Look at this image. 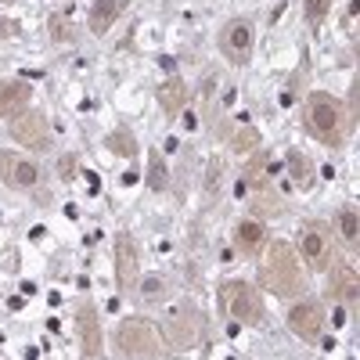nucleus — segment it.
I'll return each mask as SVG.
<instances>
[{
	"label": "nucleus",
	"mask_w": 360,
	"mask_h": 360,
	"mask_svg": "<svg viewBox=\"0 0 360 360\" xmlns=\"http://www.w3.org/2000/svg\"><path fill=\"white\" fill-rule=\"evenodd\" d=\"M339 234H342V242H346L349 249H356V238H360V220H356V209H353V205L339 209Z\"/></svg>",
	"instance_id": "nucleus-22"
},
{
	"label": "nucleus",
	"mask_w": 360,
	"mask_h": 360,
	"mask_svg": "<svg viewBox=\"0 0 360 360\" xmlns=\"http://www.w3.org/2000/svg\"><path fill=\"white\" fill-rule=\"evenodd\" d=\"M108 152H115V155H123V159H134L137 155V137L127 130V127H119V130H112L108 134Z\"/></svg>",
	"instance_id": "nucleus-20"
},
{
	"label": "nucleus",
	"mask_w": 360,
	"mask_h": 360,
	"mask_svg": "<svg viewBox=\"0 0 360 360\" xmlns=\"http://www.w3.org/2000/svg\"><path fill=\"white\" fill-rule=\"evenodd\" d=\"M252 44H256V33L245 18H234L220 29V51L231 65H245L252 58Z\"/></svg>",
	"instance_id": "nucleus-6"
},
{
	"label": "nucleus",
	"mask_w": 360,
	"mask_h": 360,
	"mask_svg": "<svg viewBox=\"0 0 360 360\" xmlns=\"http://www.w3.org/2000/svg\"><path fill=\"white\" fill-rule=\"evenodd\" d=\"M18 33V22H8V18H0V40H8Z\"/></svg>",
	"instance_id": "nucleus-28"
},
{
	"label": "nucleus",
	"mask_w": 360,
	"mask_h": 360,
	"mask_svg": "<svg viewBox=\"0 0 360 360\" xmlns=\"http://www.w3.org/2000/svg\"><path fill=\"white\" fill-rule=\"evenodd\" d=\"M137 266H141V252H137V242L130 231H119L115 234V278H119V288L130 292L137 285Z\"/></svg>",
	"instance_id": "nucleus-10"
},
{
	"label": "nucleus",
	"mask_w": 360,
	"mask_h": 360,
	"mask_svg": "<svg viewBox=\"0 0 360 360\" xmlns=\"http://www.w3.org/2000/svg\"><path fill=\"white\" fill-rule=\"evenodd\" d=\"M76 332H79V349L83 356H101L105 349V332H101V317H98V307L90 303V299H83V303L76 307Z\"/></svg>",
	"instance_id": "nucleus-8"
},
{
	"label": "nucleus",
	"mask_w": 360,
	"mask_h": 360,
	"mask_svg": "<svg viewBox=\"0 0 360 360\" xmlns=\"http://www.w3.org/2000/svg\"><path fill=\"white\" fill-rule=\"evenodd\" d=\"M332 270V292L335 299H342V303H353L356 299V274H353V266L349 263H339V266H328Z\"/></svg>",
	"instance_id": "nucleus-17"
},
{
	"label": "nucleus",
	"mask_w": 360,
	"mask_h": 360,
	"mask_svg": "<svg viewBox=\"0 0 360 360\" xmlns=\"http://www.w3.org/2000/svg\"><path fill=\"white\" fill-rule=\"evenodd\" d=\"M299 252H303V263L310 270H328L332 266L335 238H332V231H328V224H321V220L307 224L303 234H299Z\"/></svg>",
	"instance_id": "nucleus-5"
},
{
	"label": "nucleus",
	"mask_w": 360,
	"mask_h": 360,
	"mask_svg": "<svg viewBox=\"0 0 360 360\" xmlns=\"http://www.w3.org/2000/svg\"><path fill=\"white\" fill-rule=\"evenodd\" d=\"M0 180H4L8 188H37L40 180V166L33 159H22V152H0Z\"/></svg>",
	"instance_id": "nucleus-9"
},
{
	"label": "nucleus",
	"mask_w": 360,
	"mask_h": 360,
	"mask_svg": "<svg viewBox=\"0 0 360 360\" xmlns=\"http://www.w3.org/2000/svg\"><path fill=\"white\" fill-rule=\"evenodd\" d=\"M173 335H176V346H191L195 339H198V317H195V310H180V317L173 321Z\"/></svg>",
	"instance_id": "nucleus-19"
},
{
	"label": "nucleus",
	"mask_w": 360,
	"mask_h": 360,
	"mask_svg": "<svg viewBox=\"0 0 360 360\" xmlns=\"http://www.w3.org/2000/svg\"><path fill=\"white\" fill-rule=\"evenodd\" d=\"M141 295L148 299V303H159V299L166 295V285L159 278H141Z\"/></svg>",
	"instance_id": "nucleus-24"
},
{
	"label": "nucleus",
	"mask_w": 360,
	"mask_h": 360,
	"mask_svg": "<svg viewBox=\"0 0 360 360\" xmlns=\"http://www.w3.org/2000/svg\"><path fill=\"white\" fill-rule=\"evenodd\" d=\"M263 285L274 295H303L307 288V266L299 259V252L288 242H270L266 259H263Z\"/></svg>",
	"instance_id": "nucleus-1"
},
{
	"label": "nucleus",
	"mask_w": 360,
	"mask_h": 360,
	"mask_svg": "<svg viewBox=\"0 0 360 360\" xmlns=\"http://www.w3.org/2000/svg\"><path fill=\"white\" fill-rule=\"evenodd\" d=\"M29 98H33V90H29L25 79H4L0 83V115L15 119L18 112L29 108Z\"/></svg>",
	"instance_id": "nucleus-12"
},
{
	"label": "nucleus",
	"mask_w": 360,
	"mask_h": 360,
	"mask_svg": "<svg viewBox=\"0 0 360 360\" xmlns=\"http://www.w3.org/2000/svg\"><path fill=\"white\" fill-rule=\"evenodd\" d=\"M4 4H11V0H4Z\"/></svg>",
	"instance_id": "nucleus-30"
},
{
	"label": "nucleus",
	"mask_w": 360,
	"mask_h": 360,
	"mask_svg": "<svg viewBox=\"0 0 360 360\" xmlns=\"http://www.w3.org/2000/svg\"><path fill=\"white\" fill-rule=\"evenodd\" d=\"M324 324H328V314H324V303H317V299H303V303H295L288 310V328L307 342H317L324 335Z\"/></svg>",
	"instance_id": "nucleus-7"
},
{
	"label": "nucleus",
	"mask_w": 360,
	"mask_h": 360,
	"mask_svg": "<svg viewBox=\"0 0 360 360\" xmlns=\"http://www.w3.org/2000/svg\"><path fill=\"white\" fill-rule=\"evenodd\" d=\"M303 123H307V130H310L321 144H328V148H342L346 130H349L342 101H339V98H332V94H321V90L307 98Z\"/></svg>",
	"instance_id": "nucleus-2"
},
{
	"label": "nucleus",
	"mask_w": 360,
	"mask_h": 360,
	"mask_svg": "<svg viewBox=\"0 0 360 360\" xmlns=\"http://www.w3.org/2000/svg\"><path fill=\"white\" fill-rule=\"evenodd\" d=\"M148 188L152 191H166L169 188V169H166V159L159 152L148 155Z\"/></svg>",
	"instance_id": "nucleus-21"
},
{
	"label": "nucleus",
	"mask_w": 360,
	"mask_h": 360,
	"mask_svg": "<svg viewBox=\"0 0 360 360\" xmlns=\"http://www.w3.org/2000/svg\"><path fill=\"white\" fill-rule=\"evenodd\" d=\"M285 162H288V176L295 180V188H299V191H310V188L317 184V166H314L303 152H295V148H288Z\"/></svg>",
	"instance_id": "nucleus-14"
},
{
	"label": "nucleus",
	"mask_w": 360,
	"mask_h": 360,
	"mask_svg": "<svg viewBox=\"0 0 360 360\" xmlns=\"http://www.w3.org/2000/svg\"><path fill=\"white\" fill-rule=\"evenodd\" d=\"M123 8H127V0H94V8H90V33H98V37H105L108 29L115 25V18L123 15Z\"/></svg>",
	"instance_id": "nucleus-13"
},
{
	"label": "nucleus",
	"mask_w": 360,
	"mask_h": 360,
	"mask_svg": "<svg viewBox=\"0 0 360 360\" xmlns=\"http://www.w3.org/2000/svg\"><path fill=\"white\" fill-rule=\"evenodd\" d=\"M11 137L22 144V148H33V152H40V148L51 144V130H47V119L40 112H18L11 119Z\"/></svg>",
	"instance_id": "nucleus-11"
},
{
	"label": "nucleus",
	"mask_w": 360,
	"mask_h": 360,
	"mask_svg": "<svg viewBox=\"0 0 360 360\" xmlns=\"http://www.w3.org/2000/svg\"><path fill=\"white\" fill-rule=\"evenodd\" d=\"M159 105H162V112L173 119V115H180V108L188 105V86H184V79H176V76H169L162 86H159Z\"/></svg>",
	"instance_id": "nucleus-15"
},
{
	"label": "nucleus",
	"mask_w": 360,
	"mask_h": 360,
	"mask_svg": "<svg viewBox=\"0 0 360 360\" xmlns=\"http://www.w3.org/2000/svg\"><path fill=\"white\" fill-rule=\"evenodd\" d=\"M303 8H307V22L321 25L328 18V11H332V0H303Z\"/></svg>",
	"instance_id": "nucleus-23"
},
{
	"label": "nucleus",
	"mask_w": 360,
	"mask_h": 360,
	"mask_svg": "<svg viewBox=\"0 0 360 360\" xmlns=\"http://www.w3.org/2000/svg\"><path fill=\"white\" fill-rule=\"evenodd\" d=\"M256 130H242V134H238V148H256Z\"/></svg>",
	"instance_id": "nucleus-27"
},
{
	"label": "nucleus",
	"mask_w": 360,
	"mask_h": 360,
	"mask_svg": "<svg viewBox=\"0 0 360 360\" xmlns=\"http://www.w3.org/2000/svg\"><path fill=\"white\" fill-rule=\"evenodd\" d=\"M72 166H76L72 155H65V159H62V176H65V180H72Z\"/></svg>",
	"instance_id": "nucleus-29"
},
{
	"label": "nucleus",
	"mask_w": 360,
	"mask_h": 360,
	"mask_svg": "<svg viewBox=\"0 0 360 360\" xmlns=\"http://www.w3.org/2000/svg\"><path fill=\"white\" fill-rule=\"evenodd\" d=\"M234 242H238V249H242L245 256H252L263 245V224L259 220H242L238 231H234Z\"/></svg>",
	"instance_id": "nucleus-18"
},
{
	"label": "nucleus",
	"mask_w": 360,
	"mask_h": 360,
	"mask_svg": "<svg viewBox=\"0 0 360 360\" xmlns=\"http://www.w3.org/2000/svg\"><path fill=\"white\" fill-rule=\"evenodd\" d=\"M220 188V159H213V166H209V195H217Z\"/></svg>",
	"instance_id": "nucleus-26"
},
{
	"label": "nucleus",
	"mask_w": 360,
	"mask_h": 360,
	"mask_svg": "<svg viewBox=\"0 0 360 360\" xmlns=\"http://www.w3.org/2000/svg\"><path fill=\"white\" fill-rule=\"evenodd\" d=\"M115 342L130 360H159L162 356V339L159 328L148 317H127L115 332Z\"/></svg>",
	"instance_id": "nucleus-3"
},
{
	"label": "nucleus",
	"mask_w": 360,
	"mask_h": 360,
	"mask_svg": "<svg viewBox=\"0 0 360 360\" xmlns=\"http://www.w3.org/2000/svg\"><path fill=\"white\" fill-rule=\"evenodd\" d=\"M51 37H54L58 44H69L76 33H72V25H69L65 18H51Z\"/></svg>",
	"instance_id": "nucleus-25"
},
{
	"label": "nucleus",
	"mask_w": 360,
	"mask_h": 360,
	"mask_svg": "<svg viewBox=\"0 0 360 360\" xmlns=\"http://www.w3.org/2000/svg\"><path fill=\"white\" fill-rule=\"evenodd\" d=\"M252 213H256V217H263V220H274V217H281V213H285V202L266 188V180H259L256 191H252Z\"/></svg>",
	"instance_id": "nucleus-16"
},
{
	"label": "nucleus",
	"mask_w": 360,
	"mask_h": 360,
	"mask_svg": "<svg viewBox=\"0 0 360 360\" xmlns=\"http://www.w3.org/2000/svg\"><path fill=\"white\" fill-rule=\"evenodd\" d=\"M220 310L234 321V324H263L266 310H263V295L245 285V281H227L220 285Z\"/></svg>",
	"instance_id": "nucleus-4"
}]
</instances>
